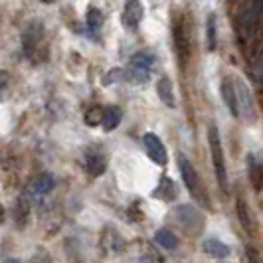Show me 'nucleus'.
I'll use <instances>...</instances> for the list:
<instances>
[{
  "label": "nucleus",
  "instance_id": "nucleus-1",
  "mask_svg": "<svg viewBox=\"0 0 263 263\" xmlns=\"http://www.w3.org/2000/svg\"><path fill=\"white\" fill-rule=\"evenodd\" d=\"M155 64V55L148 52L135 53L129 62V66L125 69V79L133 85H143L151 78V69Z\"/></svg>",
  "mask_w": 263,
  "mask_h": 263
},
{
  "label": "nucleus",
  "instance_id": "nucleus-25",
  "mask_svg": "<svg viewBox=\"0 0 263 263\" xmlns=\"http://www.w3.org/2000/svg\"><path fill=\"white\" fill-rule=\"evenodd\" d=\"M42 2H46V4H52L53 0H42Z\"/></svg>",
  "mask_w": 263,
  "mask_h": 263
},
{
  "label": "nucleus",
  "instance_id": "nucleus-18",
  "mask_svg": "<svg viewBox=\"0 0 263 263\" xmlns=\"http://www.w3.org/2000/svg\"><path fill=\"white\" fill-rule=\"evenodd\" d=\"M206 30H208V50H216V14H210L206 20Z\"/></svg>",
  "mask_w": 263,
  "mask_h": 263
},
{
  "label": "nucleus",
  "instance_id": "nucleus-8",
  "mask_svg": "<svg viewBox=\"0 0 263 263\" xmlns=\"http://www.w3.org/2000/svg\"><path fill=\"white\" fill-rule=\"evenodd\" d=\"M174 44H176V53H178V60H180V67H184V62L188 60V42H186V30L182 20H176L174 22Z\"/></svg>",
  "mask_w": 263,
  "mask_h": 263
},
{
  "label": "nucleus",
  "instance_id": "nucleus-2",
  "mask_svg": "<svg viewBox=\"0 0 263 263\" xmlns=\"http://www.w3.org/2000/svg\"><path fill=\"white\" fill-rule=\"evenodd\" d=\"M208 145H210L212 153V162H214V171H216V178L220 188L228 192V172H226V160H224V151H222V141H220V133L218 129L210 125L208 129Z\"/></svg>",
  "mask_w": 263,
  "mask_h": 263
},
{
  "label": "nucleus",
  "instance_id": "nucleus-16",
  "mask_svg": "<svg viewBox=\"0 0 263 263\" xmlns=\"http://www.w3.org/2000/svg\"><path fill=\"white\" fill-rule=\"evenodd\" d=\"M248 166H250V180L251 184H253V188L255 190H261V166H259V162L253 157H250Z\"/></svg>",
  "mask_w": 263,
  "mask_h": 263
},
{
  "label": "nucleus",
  "instance_id": "nucleus-10",
  "mask_svg": "<svg viewBox=\"0 0 263 263\" xmlns=\"http://www.w3.org/2000/svg\"><path fill=\"white\" fill-rule=\"evenodd\" d=\"M85 160H87V171L91 172L93 176H101V174L105 172L107 158L103 153H99V151H89Z\"/></svg>",
  "mask_w": 263,
  "mask_h": 263
},
{
  "label": "nucleus",
  "instance_id": "nucleus-13",
  "mask_svg": "<svg viewBox=\"0 0 263 263\" xmlns=\"http://www.w3.org/2000/svg\"><path fill=\"white\" fill-rule=\"evenodd\" d=\"M155 241H157L158 246H162L164 250H176L178 248V237L174 236L171 230H166V228H160L155 234Z\"/></svg>",
  "mask_w": 263,
  "mask_h": 263
},
{
  "label": "nucleus",
  "instance_id": "nucleus-22",
  "mask_svg": "<svg viewBox=\"0 0 263 263\" xmlns=\"http://www.w3.org/2000/svg\"><path fill=\"white\" fill-rule=\"evenodd\" d=\"M119 78H123V69L113 67L109 73H105V78H103V81H101V85H105V87H107V85H113Z\"/></svg>",
  "mask_w": 263,
  "mask_h": 263
},
{
  "label": "nucleus",
  "instance_id": "nucleus-17",
  "mask_svg": "<svg viewBox=\"0 0 263 263\" xmlns=\"http://www.w3.org/2000/svg\"><path fill=\"white\" fill-rule=\"evenodd\" d=\"M103 20H105V16H103V12H101L99 8H89V10H87V28H89V30L101 28Z\"/></svg>",
  "mask_w": 263,
  "mask_h": 263
},
{
  "label": "nucleus",
  "instance_id": "nucleus-7",
  "mask_svg": "<svg viewBox=\"0 0 263 263\" xmlns=\"http://www.w3.org/2000/svg\"><path fill=\"white\" fill-rule=\"evenodd\" d=\"M222 97H224L230 113H232L234 117H239V99H237L236 85H234V81L230 78H226L224 81H222Z\"/></svg>",
  "mask_w": 263,
  "mask_h": 263
},
{
  "label": "nucleus",
  "instance_id": "nucleus-5",
  "mask_svg": "<svg viewBox=\"0 0 263 263\" xmlns=\"http://www.w3.org/2000/svg\"><path fill=\"white\" fill-rule=\"evenodd\" d=\"M143 16H145V6L141 0H127L123 14H121V22L129 30L139 28V24L143 22Z\"/></svg>",
  "mask_w": 263,
  "mask_h": 263
},
{
  "label": "nucleus",
  "instance_id": "nucleus-11",
  "mask_svg": "<svg viewBox=\"0 0 263 263\" xmlns=\"http://www.w3.org/2000/svg\"><path fill=\"white\" fill-rule=\"evenodd\" d=\"M157 93L160 97V101L166 107H174V87H172V81L168 78H160L157 83Z\"/></svg>",
  "mask_w": 263,
  "mask_h": 263
},
{
  "label": "nucleus",
  "instance_id": "nucleus-20",
  "mask_svg": "<svg viewBox=\"0 0 263 263\" xmlns=\"http://www.w3.org/2000/svg\"><path fill=\"white\" fill-rule=\"evenodd\" d=\"M101 117H103V109H101V107H91V109L85 113V123H87L89 127H95V125L101 123Z\"/></svg>",
  "mask_w": 263,
  "mask_h": 263
},
{
  "label": "nucleus",
  "instance_id": "nucleus-12",
  "mask_svg": "<svg viewBox=\"0 0 263 263\" xmlns=\"http://www.w3.org/2000/svg\"><path fill=\"white\" fill-rule=\"evenodd\" d=\"M121 123V109L119 107H107L103 109V117H101V125L105 131H115Z\"/></svg>",
  "mask_w": 263,
  "mask_h": 263
},
{
  "label": "nucleus",
  "instance_id": "nucleus-15",
  "mask_svg": "<svg viewBox=\"0 0 263 263\" xmlns=\"http://www.w3.org/2000/svg\"><path fill=\"white\" fill-rule=\"evenodd\" d=\"M53 176L52 174H48V172H42L38 178L32 182V190L36 192V194H48V192H52L53 188Z\"/></svg>",
  "mask_w": 263,
  "mask_h": 263
},
{
  "label": "nucleus",
  "instance_id": "nucleus-21",
  "mask_svg": "<svg viewBox=\"0 0 263 263\" xmlns=\"http://www.w3.org/2000/svg\"><path fill=\"white\" fill-rule=\"evenodd\" d=\"M28 212H30V208H28L26 200H24V196L18 200V224L24 226L28 220Z\"/></svg>",
  "mask_w": 263,
  "mask_h": 263
},
{
  "label": "nucleus",
  "instance_id": "nucleus-6",
  "mask_svg": "<svg viewBox=\"0 0 263 263\" xmlns=\"http://www.w3.org/2000/svg\"><path fill=\"white\" fill-rule=\"evenodd\" d=\"M145 148H146V155L151 157L153 162H157V164H166V160H168V155H166V148L162 145V141L158 139L155 133H146L145 135Z\"/></svg>",
  "mask_w": 263,
  "mask_h": 263
},
{
  "label": "nucleus",
  "instance_id": "nucleus-24",
  "mask_svg": "<svg viewBox=\"0 0 263 263\" xmlns=\"http://www.w3.org/2000/svg\"><path fill=\"white\" fill-rule=\"evenodd\" d=\"M4 263H20V259H16V257H6Z\"/></svg>",
  "mask_w": 263,
  "mask_h": 263
},
{
  "label": "nucleus",
  "instance_id": "nucleus-14",
  "mask_svg": "<svg viewBox=\"0 0 263 263\" xmlns=\"http://www.w3.org/2000/svg\"><path fill=\"white\" fill-rule=\"evenodd\" d=\"M155 198H162V200H171V198H176V186L172 182L168 176H162L160 178V184L158 188L153 192Z\"/></svg>",
  "mask_w": 263,
  "mask_h": 263
},
{
  "label": "nucleus",
  "instance_id": "nucleus-4",
  "mask_svg": "<svg viewBox=\"0 0 263 263\" xmlns=\"http://www.w3.org/2000/svg\"><path fill=\"white\" fill-rule=\"evenodd\" d=\"M44 38V24L34 20L24 28V34H22V46H24V52L28 55H34V52L38 50V46L42 44Z\"/></svg>",
  "mask_w": 263,
  "mask_h": 263
},
{
  "label": "nucleus",
  "instance_id": "nucleus-23",
  "mask_svg": "<svg viewBox=\"0 0 263 263\" xmlns=\"http://www.w3.org/2000/svg\"><path fill=\"white\" fill-rule=\"evenodd\" d=\"M8 83H10V76H8V71L2 69V71H0V93L8 87Z\"/></svg>",
  "mask_w": 263,
  "mask_h": 263
},
{
  "label": "nucleus",
  "instance_id": "nucleus-3",
  "mask_svg": "<svg viewBox=\"0 0 263 263\" xmlns=\"http://www.w3.org/2000/svg\"><path fill=\"white\" fill-rule=\"evenodd\" d=\"M178 168L182 174V180H184L188 192L194 198L202 200V184H200V176H198L196 168L192 166V162L184 157V155H178Z\"/></svg>",
  "mask_w": 263,
  "mask_h": 263
},
{
  "label": "nucleus",
  "instance_id": "nucleus-19",
  "mask_svg": "<svg viewBox=\"0 0 263 263\" xmlns=\"http://www.w3.org/2000/svg\"><path fill=\"white\" fill-rule=\"evenodd\" d=\"M237 216H239V222L243 226V230H251V222H250V214H248V208H246V202L243 198H237Z\"/></svg>",
  "mask_w": 263,
  "mask_h": 263
},
{
  "label": "nucleus",
  "instance_id": "nucleus-9",
  "mask_svg": "<svg viewBox=\"0 0 263 263\" xmlns=\"http://www.w3.org/2000/svg\"><path fill=\"white\" fill-rule=\"evenodd\" d=\"M202 250H204V253H208L210 257H214V259H226V257L230 255V248L226 246L224 241L216 239V237L206 239V241L202 243Z\"/></svg>",
  "mask_w": 263,
  "mask_h": 263
}]
</instances>
